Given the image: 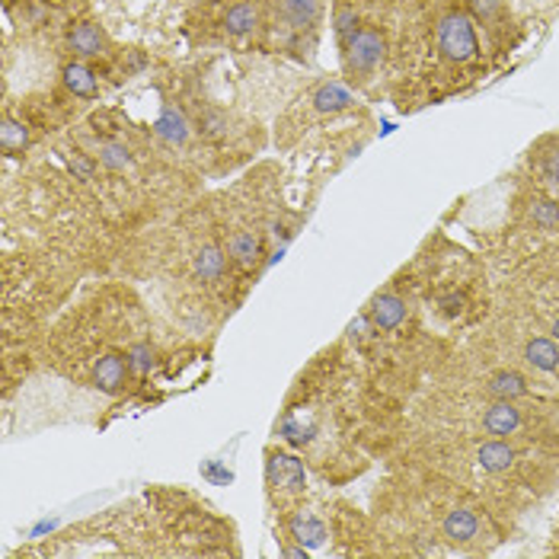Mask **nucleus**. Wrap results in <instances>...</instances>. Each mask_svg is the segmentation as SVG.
Returning <instances> with one entry per match:
<instances>
[{"mask_svg":"<svg viewBox=\"0 0 559 559\" xmlns=\"http://www.w3.org/2000/svg\"><path fill=\"white\" fill-rule=\"evenodd\" d=\"M431 39L438 61L467 71L483 61V45H479V26H476L474 13L467 10V0H454L444 3L431 23Z\"/></svg>","mask_w":559,"mask_h":559,"instance_id":"1","label":"nucleus"},{"mask_svg":"<svg viewBox=\"0 0 559 559\" xmlns=\"http://www.w3.org/2000/svg\"><path fill=\"white\" fill-rule=\"evenodd\" d=\"M467 429L474 438H524L531 426L524 400H489L479 393V403L467 406Z\"/></svg>","mask_w":559,"mask_h":559,"instance_id":"2","label":"nucleus"},{"mask_svg":"<svg viewBox=\"0 0 559 559\" xmlns=\"http://www.w3.org/2000/svg\"><path fill=\"white\" fill-rule=\"evenodd\" d=\"M518 358L540 378H559V345L547 336V330L524 326L518 340Z\"/></svg>","mask_w":559,"mask_h":559,"instance_id":"3","label":"nucleus"},{"mask_svg":"<svg viewBox=\"0 0 559 559\" xmlns=\"http://www.w3.org/2000/svg\"><path fill=\"white\" fill-rule=\"evenodd\" d=\"M534 371L515 368V365H499L492 371H486L479 393L489 400H531L537 393V384L531 378Z\"/></svg>","mask_w":559,"mask_h":559,"instance_id":"4","label":"nucleus"},{"mask_svg":"<svg viewBox=\"0 0 559 559\" xmlns=\"http://www.w3.org/2000/svg\"><path fill=\"white\" fill-rule=\"evenodd\" d=\"M345 48H348V71H352L355 78H361V81L374 78L378 68L384 64V55H388L384 36H381L378 29H371V26L358 29V33L348 39Z\"/></svg>","mask_w":559,"mask_h":559,"instance_id":"5","label":"nucleus"},{"mask_svg":"<svg viewBox=\"0 0 559 559\" xmlns=\"http://www.w3.org/2000/svg\"><path fill=\"white\" fill-rule=\"evenodd\" d=\"M406 320H409V304H406L403 295H396V292H384V295H378L374 304L368 307V323H371L374 330H381V333H393V330H400Z\"/></svg>","mask_w":559,"mask_h":559,"instance_id":"6","label":"nucleus"},{"mask_svg":"<svg viewBox=\"0 0 559 559\" xmlns=\"http://www.w3.org/2000/svg\"><path fill=\"white\" fill-rule=\"evenodd\" d=\"M269 483L278 492V499H295L304 492V467L301 461L288 454H272L269 461Z\"/></svg>","mask_w":559,"mask_h":559,"instance_id":"7","label":"nucleus"},{"mask_svg":"<svg viewBox=\"0 0 559 559\" xmlns=\"http://www.w3.org/2000/svg\"><path fill=\"white\" fill-rule=\"evenodd\" d=\"M467 10L474 13L476 26L489 39H496L499 33H506V20H509L512 3L509 0H467Z\"/></svg>","mask_w":559,"mask_h":559,"instance_id":"8","label":"nucleus"},{"mask_svg":"<svg viewBox=\"0 0 559 559\" xmlns=\"http://www.w3.org/2000/svg\"><path fill=\"white\" fill-rule=\"evenodd\" d=\"M129 368H131L129 358H122V355H116V352L103 355V358L96 361V368H93V388L106 390V393L122 390Z\"/></svg>","mask_w":559,"mask_h":559,"instance_id":"9","label":"nucleus"},{"mask_svg":"<svg viewBox=\"0 0 559 559\" xmlns=\"http://www.w3.org/2000/svg\"><path fill=\"white\" fill-rule=\"evenodd\" d=\"M531 167L540 182L559 186V138H547L537 151H531Z\"/></svg>","mask_w":559,"mask_h":559,"instance_id":"10","label":"nucleus"},{"mask_svg":"<svg viewBox=\"0 0 559 559\" xmlns=\"http://www.w3.org/2000/svg\"><path fill=\"white\" fill-rule=\"evenodd\" d=\"M192 272L199 282H217L224 275V253L215 243H205L195 257H192Z\"/></svg>","mask_w":559,"mask_h":559,"instance_id":"11","label":"nucleus"},{"mask_svg":"<svg viewBox=\"0 0 559 559\" xmlns=\"http://www.w3.org/2000/svg\"><path fill=\"white\" fill-rule=\"evenodd\" d=\"M282 16H285L295 29L313 26L317 16H320V0H282Z\"/></svg>","mask_w":559,"mask_h":559,"instance_id":"12","label":"nucleus"},{"mask_svg":"<svg viewBox=\"0 0 559 559\" xmlns=\"http://www.w3.org/2000/svg\"><path fill=\"white\" fill-rule=\"evenodd\" d=\"M253 26H257V7L253 3H237L224 16V29L230 36H247V33H253Z\"/></svg>","mask_w":559,"mask_h":559,"instance_id":"13","label":"nucleus"},{"mask_svg":"<svg viewBox=\"0 0 559 559\" xmlns=\"http://www.w3.org/2000/svg\"><path fill=\"white\" fill-rule=\"evenodd\" d=\"M227 250H230V257L237 259L243 269H250V265L259 259V237L253 234V230H240V234H234V237H230Z\"/></svg>","mask_w":559,"mask_h":559,"instance_id":"14","label":"nucleus"},{"mask_svg":"<svg viewBox=\"0 0 559 559\" xmlns=\"http://www.w3.org/2000/svg\"><path fill=\"white\" fill-rule=\"evenodd\" d=\"M313 103H317L320 112H340V109H348V106H352V93L340 84H326L317 90Z\"/></svg>","mask_w":559,"mask_h":559,"instance_id":"15","label":"nucleus"},{"mask_svg":"<svg viewBox=\"0 0 559 559\" xmlns=\"http://www.w3.org/2000/svg\"><path fill=\"white\" fill-rule=\"evenodd\" d=\"M292 534L301 540L304 547H320L323 540H326V527H323V521H317V518L310 515H298L292 521Z\"/></svg>","mask_w":559,"mask_h":559,"instance_id":"16","label":"nucleus"},{"mask_svg":"<svg viewBox=\"0 0 559 559\" xmlns=\"http://www.w3.org/2000/svg\"><path fill=\"white\" fill-rule=\"evenodd\" d=\"M99 45H103V39H99L96 26H90V23L74 26V33H71V48H74L78 55H96Z\"/></svg>","mask_w":559,"mask_h":559,"instance_id":"17","label":"nucleus"},{"mask_svg":"<svg viewBox=\"0 0 559 559\" xmlns=\"http://www.w3.org/2000/svg\"><path fill=\"white\" fill-rule=\"evenodd\" d=\"M64 81H68V86H71L74 93H81V96H90V93L96 90V81H93V74L86 71L84 64H71V68L64 71Z\"/></svg>","mask_w":559,"mask_h":559,"instance_id":"18","label":"nucleus"},{"mask_svg":"<svg viewBox=\"0 0 559 559\" xmlns=\"http://www.w3.org/2000/svg\"><path fill=\"white\" fill-rule=\"evenodd\" d=\"M521 3L531 16H540V20H554L559 13V0H521Z\"/></svg>","mask_w":559,"mask_h":559,"instance_id":"19","label":"nucleus"},{"mask_svg":"<svg viewBox=\"0 0 559 559\" xmlns=\"http://www.w3.org/2000/svg\"><path fill=\"white\" fill-rule=\"evenodd\" d=\"M23 144H26V129L16 126L13 119H7V122H3V147H7V151H16V147H23Z\"/></svg>","mask_w":559,"mask_h":559,"instance_id":"20","label":"nucleus"},{"mask_svg":"<svg viewBox=\"0 0 559 559\" xmlns=\"http://www.w3.org/2000/svg\"><path fill=\"white\" fill-rule=\"evenodd\" d=\"M129 365L134 371H147L151 368V345L138 343L129 348Z\"/></svg>","mask_w":559,"mask_h":559,"instance_id":"21","label":"nucleus"},{"mask_svg":"<svg viewBox=\"0 0 559 559\" xmlns=\"http://www.w3.org/2000/svg\"><path fill=\"white\" fill-rule=\"evenodd\" d=\"M544 330H547V336L559 345V310L554 313H547V323H544Z\"/></svg>","mask_w":559,"mask_h":559,"instance_id":"22","label":"nucleus"}]
</instances>
